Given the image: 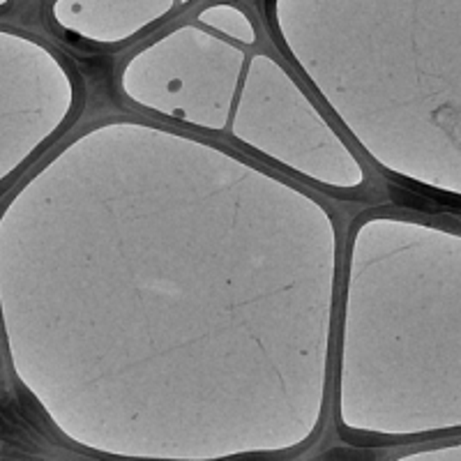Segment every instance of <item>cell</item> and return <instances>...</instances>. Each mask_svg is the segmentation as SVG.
Here are the masks:
<instances>
[{
	"label": "cell",
	"instance_id": "obj_2",
	"mask_svg": "<svg viewBox=\"0 0 461 461\" xmlns=\"http://www.w3.org/2000/svg\"><path fill=\"white\" fill-rule=\"evenodd\" d=\"M12 0H0V7H5V5H9Z\"/></svg>",
	"mask_w": 461,
	"mask_h": 461
},
{
	"label": "cell",
	"instance_id": "obj_1",
	"mask_svg": "<svg viewBox=\"0 0 461 461\" xmlns=\"http://www.w3.org/2000/svg\"><path fill=\"white\" fill-rule=\"evenodd\" d=\"M192 0H53L49 12L63 31L92 42H122L159 23Z\"/></svg>",
	"mask_w": 461,
	"mask_h": 461
}]
</instances>
